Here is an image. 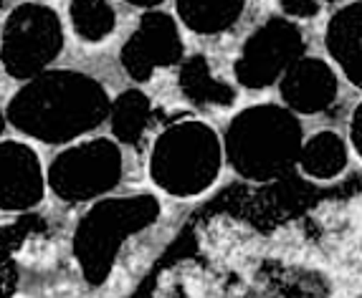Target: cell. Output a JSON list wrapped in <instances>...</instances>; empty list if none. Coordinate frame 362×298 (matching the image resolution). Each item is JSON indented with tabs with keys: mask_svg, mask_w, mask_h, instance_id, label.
<instances>
[{
	"mask_svg": "<svg viewBox=\"0 0 362 298\" xmlns=\"http://www.w3.org/2000/svg\"><path fill=\"white\" fill-rule=\"evenodd\" d=\"M64 23L51 6L43 3H21L8 13L0 33V64L16 81H30L64 51Z\"/></svg>",
	"mask_w": 362,
	"mask_h": 298,
	"instance_id": "obj_5",
	"label": "cell"
},
{
	"mask_svg": "<svg viewBox=\"0 0 362 298\" xmlns=\"http://www.w3.org/2000/svg\"><path fill=\"white\" fill-rule=\"evenodd\" d=\"M69 20L78 41L102 43L117 28V11L109 0H71Z\"/></svg>",
	"mask_w": 362,
	"mask_h": 298,
	"instance_id": "obj_16",
	"label": "cell"
},
{
	"mask_svg": "<svg viewBox=\"0 0 362 298\" xmlns=\"http://www.w3.org/2000/svg\"><path fill=\"white\" fill-rule=\"evenodd\" d=\"M46 190V169L36 149L18 139H0V210H33L43 203Z\"/></svg>",
	"mask_w": 362,
	"mask_h": 298,
	"instance_id": "obj_9",
	"label": "cell"
},
{
	"mask_svg": "<svg viewBox=\"0 0 362 298\" xmlns=\"http://www.w3.org/2000/svg\"><path fill=\"white\" fill-rule=\"evenodd\" d=\"M152 119V102L142 89L122 91L117 99H112L109 107V126L117 144H134L142 142V134L147 131V124Z\"/></svg>",
	"mask_w": 362,
	"mask_h": 298,
	"instance_id": "obj_15",
	"label": "cell"
},
{
	"mask_svg": "<svg viewBox=\"0 0 362 298\" xmlns=\"http://www.w3.org/2000/svg\"><path fill=\"white\" fill-rule=\"evenodd\" d=\"M6 124H8L6 109H0V137H3V131H6Z\"/></svg>",
	"mask_w": 362,
	"mask_h": 298,
	"instance_id": "obj_21",
	"label": "cell"
},
{
	"mask_svg": "<svg viewBox=\"0 0 362 298\" xmlns=\"http://www.w3.org/2000/svg\"><path fill=\"white\" fill-rule=\"evenodd\" d=\"M21 283L18 261L13 256V248L6 238H0V298H13Z\"/></svg>",
	"mask_w": 362,
	"mask_h": 298,
	"instance_id": "obj_17",
	"label": "cell"
},
{
	"mask_svg": "<svg viewBox=\"0 0 362 298\" xmlns=\"http://www.w3.org/2000/svg\"><path fill=\"white\" fill-rule=\"evenodd\" d=\"M320 3H339V0H320Z\"/></svg>",
	"mask_w": 362,
	"mask_h": 298,
	"instance_id": "obj_22",
	"label": "cell"
},
{
	"mask_svg": "<svg viewBox=\"0 0 362 298\" xmlns=\"http://www.w3.org/2000/svg\"><path fill=\"white\" fill-rule=\"evenodd\" d=\"M177 86L182 96L195 107H230L235 102V89L213 73L203 54L185 56L177 68Z\"/></svg>",
	"mask_w": 362,
	"mask_h": 298,
	"instance_id": "obj_12",
	"label": "cell"
},
{
	"mask_svg": "<svg viewBox=\"0 0 362 298\" xmlns=\"http://www.w3.org/2000/svg\"><path fill=\"white\" fill-rule=\"evenodd\" d=\"M160 217L155 195L102 197L91 205L74 230V258L89 286H102L115 270L119 248Z\"/></svg>",
	"mask_w": 362,
	"mask_h": 298,
	"instance_id": "obj_4",
	"label": "cell"
},
{
	"mask_svg": "<svg viewBox=\"0 0 362 298\" xmlns=\"http://www.w3.org/2000/svg\"><path fill=\"white\" fill-rule=\"evenodd\" d=\"M350 152H352L350 142L339 131L334 129L314 131L312 137L304 139L296 167L312 179H332L347 169Z\"/></svg>",
	"mask_w": 362,
	"mask_h": 298,
	"instance_id": "obj_13",
	"label": "cell"
},
{
	"mask_svg": "<svg viewBox=\"0 0 362 298\" xmlns=\"http://www.w3.org/2000/svg\"><path fill=\"white\" fill-rule=\"evenodd\" d=\"M112 96L99 78L74 68H49L25 81L6 107L21 134L43 144H71L109 119Z\"/></svg>",
	"mask_w": 362,
	"mask_h": 298,
	"instance_id": "obj_1",
	"label": "cell"
},
{
	"mask_svg": "<svg viewBox=\"0 0 362 298\" xmlns=\"http://www.w3.org/2000/svg\"><path fill=\"white\" fill-rule=\"evenodd\" d=\"M0 8H3V0H0Z\"/></svg>",
	"mask_w": 362,
	"mask_h": 298,
	"instance_id": "obj_23",
	"label": "cell"
},
{
	"mask_svg": "<svg viewBox=\"0 0 362 298\" xmlns=\"http://www.w3.org/2000/svg\"><path fill=\"white\" fill-rule=\"evenodd\" d=\"M325 48L337 73L362 91V0L344 3L332 13L327 20Z\"/></svg>",
	"mask_w": 362,
	"mask_h": 298,
	"instance_id": "obj_11",
	"label": "cell"
},
{
	"mask_svg": "<svg viewBox=\"0 0 362 298\" xmlns=\"http://www.w3.org/2000/svg\"><path fill=\"white\" fill-rule=\"evenodd\" d=\"M124 3H129L134 8H142V11H155V8L163 6L165 0H124Z\"/></svg>",
	"mask_w": 362,
	"mask_h": 298,
	"instance_id": "obj_20",
	"label": "cell"
},
{
	"mask_svg": "<svg viewBox=\"0 0 362 298\" xmlns=\"http://www.w3.org/2000/svg\"><path fill=\"white\" fill-rule=\"evenodd\" d=\"M302 56H307L302 28L284 16H272L243 41L241 54L233 61V76L243 89H269Z\"/></svg>",
	"mask_w": 362,
	"mask_h": 298,
	"instance_id": "obj_7",
	"label": "cell"
},
{
	"mask_svg": "<svg viewBox=\"0 0 362 298\" xmlns=\"http://www.w3.org/2000/svg\"><path fill=\"white\" fill-rule=\"evenodd\" d=\"M304 144L302 119L284 104H251L228 121L223 160L238 177L272 182L299 165Z\"/></svg>",
	"mask_w": 362,
	"mask_h": 298,
	"instance_id": "obj_2",
	"label": "cell"
},
{
	"mask_svg": "<svg viewBox=\"0 0 362 298\" xmlns=\"http://www.w3.org/2000/svg\"><path fill=\"white\" fill-rule=\"evenodd\" d=\"M279 96L289 112L296 117L322 114L337 102L339 73L329 61L317 56H302L291 64L289 71L279 81Z\"/></svg>",
	"mask_w": 362,
	"mask_h": 298,
	"instance_id": "obj_10",
	"label": "cell"
},
{
	"mask_svg": "<svg viewBox=\"0 0 362 298\" xmlns=\"http://www.w3.org/2000/svg\"><path fill=\"white\" fill-rule=\"evenodd\" d=\"M279 8L289 20H312L320 16V0H279Z\"/></svg>",
	"mask_w": 362,
	"mask_h": 298,
	"instance_id": "obj_18",
	"label": "cell"
},
{
	"mask_svg": "<svg viewBox=\"0 0 362 298\" xmlns=\"http://www.w3.org/2000/svg\"><path fill=\"white\" fill-rule=\"evenodd\" d=\"M177 20L198 36L230 30L246 11V0H175Z\"/></svg>",
	"mask_w": 362,
	"mask_h": 298,
	"instance_id": "obj_14",
	"label": "cell"
},
{
	"mask_svg": "<svg viewBox=\"0 0 362 298\" xmlns=\"http://www.w3.org/2000/svg\"><path fill=\"white\" fill-rule=\"evenodd\" d=\"M347 142H350V149L355 152V157H360L362 162V99L352 109L350 126H347Z\"/></svg>",
	"mask_w": 362,
	"mask_h": 298,
	"instance_id": "obj_19",
	"label": "cell"
},
{
	"mask_svg": "<svg viewBox=\"0 0 362 298\" xmlns=\"http://www.w3.org/2000/svg\"><path fill=\"white\" fill-rule=\"evenodd\" d=\"M223 139L203 119L165 126L150 149V179L170 197H198L221 177Z\"/></svg>",
	"mask_w": 362,
	"mask_h": 298,
	"instance_id": "obj_3",
	"label": "cell"
},
{
	"mask_svg": "<svg viewBox=\"0 0 362 298\" xmlns=\"http://www.w3.org/2000/svg\"><path fill=\"white\" fill-rule=\"evenodd\" d=\"M124 160L115 139L94 137L69 144L46 169L49 190L61 203H97L122 182Z\"/></svg>",
	"mask_w": 362,
	"mask_h": 298,
	"instance_id": "obj_6",
	"label": "cell"
},
{
	"mask_svg": "<svg viewBox=\"0 0 362 298\" xmlns=\"http://www.w3.org/2000/svg\"><path fill=\"white\" fill-rule=\"evenodd\" d=\"M185 59L180 23L165 11H145L137 28L129 33L119 51V64L137 84L150 81L157 68L180 66Z\"/></svg>",
	"mask_w": 362,
	"mask_h": 298,
	"instance_id": "obj_8",
	"label": "cell"
}]
</instances>
